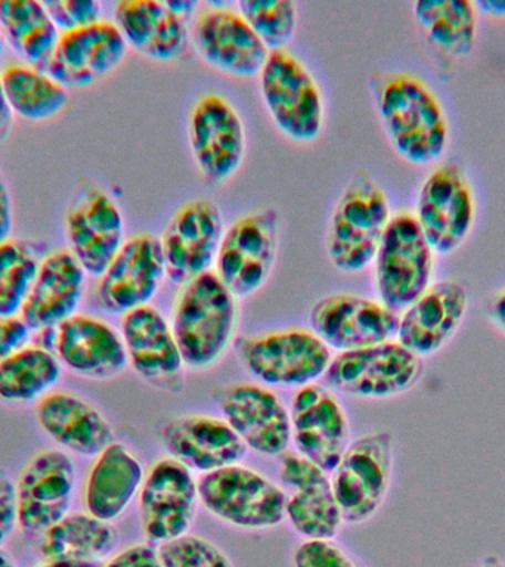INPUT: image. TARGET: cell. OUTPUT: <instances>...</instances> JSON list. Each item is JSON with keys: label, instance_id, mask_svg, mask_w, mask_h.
Masks as SVG:
<instances>
[{"label": "cell", "instance_id": "681fc988", "mask_svg": "<svg viewBox=\"0 0 505 567\" xmlns=\"http://www.w3.org/2000/svg\"><path fill=\"white\" fill-rule=\"evenodd\" d=\"M39 567H100L97 563H79V561H44Z\"/></svg>", "mask_w": 505, "mask_h": 567}, {"label": "cell", "instance_id": "9a60e30c", "mask_svg": "<svg viewBox=\"0 0 505 567\" xmlns=\"http://www.w3.org/2000/svg\"><path fill=\"white\" fill-rule=\"evenodd\" d=\"M309 322L328 349L341 353L396 340L399 315L381 301L343 292L318 300Z\"/></svg>", "mask_w": 505, "mask_h": 567}, {"label": "cell", "instance_id": "d4e9b609", "mask_svg": "<svg viewBox=\"0 0 505 567\" xmlns=\"http://www.w3.org/2000/svg\"><path fill=\"white\" fill-rule=\"evenodd\" d=\"M162 443L167 456L202 474L239 464L248 451L224 419L207 414L173 416L163 425Z\"/></svg>", "mask_w": 505, "mask_h": 567}, {"label": "cell", "instance_id": "6da1fadb", "mask_svg": "<svg viewBox=\"0 0 505 567\" xmlns=\"http://www.w3.org/2000/svg\"><path fill=\"white\" fill-rule=\"evenodd\" d=\"M374 97L384 131L403 159L423 166L442 157L450 123L424 80L410 73L384 75L375 83Z\"/></svg>", "mask_w": 505, "mask_h": 567}, {"label": "cell", "instance_id": "2e32d148", "mask_svg": "<svg viewBox=\"0 0 505 567\" xmlns=\"http://www.w3.org/2000/svg\"><path fill=\"white\" fill-rule=\"evenodd\" d=\"M297 454L331 474L349 446L348 415L339 398L321 384L297 389L290 406Z\"/></svg>", "mask_w": 505, "mask_h": 567}, {"label": "cell", "instance_id": "5bb4252c", "mask_svg": "<svg viewBox=\"0 0 505 567\" xmlns=\"http://www.w3.org/2000/svg\"><path fill=\"white\" fill-rule=\"evenodd\" d=\"M221 419L241 437L247 450L266 456L286 454L291 442L290 412L264 384L233 383L213 392Z\"/></svg>", "mask_w": 505, "mask_h": 567}, {"label": "cell", "instance_id": "d6986e66", "mask_svg": "<svg viewBox=\"0 0 505 567\" xmlns=\"http://www.w3.org/2000/svg\"><path fill=\"white\" fill-rule=\"evenodd\" d=\"M164 277L162 243L150 234L136 235L124 241L102 274L96 288L97 305L111 315L144 308L157 296Z\"/></svg>", "mask_w": 505, "mask_h": 567}, {"label": "cell", "instance_id": "9c48e42d", "mask_svg": "<svg viewBox=\"0 0 505 567\" xmlns=\"http://www.w3.org/2000/svg\"><path fill=\"white\" fill-rule=\"evenodd\" d=\"M421 370V359L392 340L337 353L323 379L328 388L349 396L389 399L415 385Z\"/></svg>", "mask_w": 505, "mask_h": 567}, {"label": "cell", "instance_id": "7402d4cb", "mask_svg": "<svg viewBox=\"0 0 505 567\" xmlns=\"http://www.w3.org/2000/svg\"><path fill=\"white\" fill-rule=\"evenodd\" d=\"M127 49L117 25L101 20L61 33L44 71L66 91L91 87L123 64Z\"/></svg>", "mask_w": 505, "mask_h": 567}, {"label": "cell", "instance_id": "7a4b0ae2", "mask_svg": "<svg viewBox=\"0 0 505 567\" xmlns=\"http://www.w3.org/2000/svg\"><path fill=\"white\" fill-rule=\"evenodd\" d=\"M237 297L215 272L185 284L173 310L172 331L185 368L208 371L233 344L237 328Z\"/></svg>", "mask_w": 505, "mask_h": 567}, {"label": "cell", "instance_id": "f6af8a7d", "mask_svg": "<svg viewBox=\"0 0 505 567\" xmlns=\"http://www.w3.org/2000/svg\"><path fill=\"white\" fill-rule=\"evenodd\" d=\"M13 233V207L12 195L9 189L7 175L0 164V244L12 239Z\"/></svg>", "mask_w": 505, "mask_h": 567}, {"label": "cell", "instance_id": "f907efd6", "mask_svg": "<svg viewBox=\"0 0 505 567\" xmlns=\"http://www.w3.org/2000/svg\"><path fill=\"white\" fill-rule=\"evenodd\" d=\"M478 567H505L503 560H499L496 556H489L485 558V561L482 563Z\"/></svg>", "mask_w": 505, "mask_h": 567}, {"label": "cell", "instance_id": "4316f807", "mask_svg": "<svg viewBox=\"0 0 505 567\" xmlns=\"http://www.w3.org/2000/svg\"><path fill=\"white\" fill-rule=\"evenodd\" d=\"M467 308V290L460 282L433 284L399 317L396 341L420 359L432 357L450 343Z\"/></svg>", "mask_w": 505, "mask_h": 567}, {"label": "cell", "instance_id": "7c38bea8", "mask_svg": "<svg viewBox=\"0 0 505 567\" xmlns=\"http://www.w3.org/2000/svg\"><path fill=\"white\" fill-rule=\"evenodd\" d=\"M69 251L91 277L101 278L124 244V220L113 197L83 181L65 216Z\"/></svg>", "mask_w": 505, "mask_h": 567}, {"label": "cell", "instance_id": "ee69618b", "mask_svg": "<svg viewBox=\"0 0 505 567\" xmlns=\"http://www.w3.org/2000/svg\"><path fill=\"white\" fill-rule=\"evenodd\" d=\"M102 567H162L157 547L153 544H135L114 554Z\"/></svg>", "mask_w": 505, "mask_h": 567}, {"label": "cell", "instance_id": "8992f818", "mask_svg": "<svg viewBox=\"0 0 505 567\" xmlns=\"http://www.w3.org/2000/svg\"><path fill=\"white\" fill-rule=\"evenodd\" d=\"M374 261L380 301L398 315L432 286L433 250L410 213L390 219Z\"/></svg>", "mask_w": 505, "mask_h": 567}, {"label": "cell", "instance_id": "3957f363", "mask_svg": "<svg viewBox=\"0 0 505 567\" xmlns=\"http://www.w3.org/2000/svg\"><path fill=\"white\" fill-rule=\"evenodd\" d=\"M390 221L389 199L370 173H354L332 212L327 235L331 264L358 274L374 261Z\"/></svg>", "mask_w": 505, "mask_h": 567}, {"label": "cell", "instance_id": "7bdbcfd3", "mask_svg": "<svg viewBox=\"0 0 505 567\" xmlns=\"http://www.w3.org/2000/svg\"><path fill=\"white\" fill-rule=\"evenodd\" d=\"M31 330L20 317L0 318V362L29 344Z\"/></svg>", "mask_w": 505, "mask_h": 567}, {"label": "cell", "instance_id": "e0dca14e", "mask_svg": "<svg viewBox=\"0 0 505 567\" xmlns=\"http://www.w3.org/2000/svg\"><path fill=\"white\" fill-rule=\"evenodd\" d=\"M190 38L206 64L238 79L260 75L270 53L241 13L217 3L198 11Z\"/></svg>", "mask_w": 505, "mask_h": 567}, {"label": "cell", "instance_id": "8fae6325", "mask_svg": "<svg viewBox=\"0 0 505 567\" xmlns=\"http://www.w3.org/2000/svg\"><path fill=\"white\" fill-rule=\"evenodd\" d=\"M142 532L162 545L188 534L199 504L197 478L185 465L164 456L151 465L137 495Z\"/></svg>", "mask_w": 505, "mask_h": 567}, {"label": "cell", "instance_id": "4dcf8cb0", "mask_svg": "<svg viewBox=\"0 0 505 567\" xmlns=\"http://www.w3.org/2000/svg\"><path fill=\"white\" fill-rule=\"evenodd\" d=\"M144 478L141 460L123 443H111L89 470L84 486L87 514L106 523L117 520L140 495Z\"/></svg>", "mask_w": 505, "mask_h": 567}, {"label": "cell", "instance_id": "f35d334b", "mask_svg": "<svg viewBox=\"0 0 505 567\" xmlns=\"http://www.w3.org/2000/svg\"><path fill=\"white\" fill-rule=\"evenodd\" d=\"M162 567H234L230 558L212 540L186 534L157 547Z\"/></svg>", "mask_w": 505, "mask_h": 567}, {"label": "cell", "instance_id": "b9f144b4", "mask_svg": "<svg viewBox=\"0 0 505 567\" xmlns=\"http://www.w3.org/2000/svg\"><path fill=\"white\" fill-rule=\"evenodd\" d=\"M18 525L17 483L0 470V549Z\"/></svg>", "mask_w": 505, "mask_h": 567}, {"label": "cell", "instance_id": "f1b7e54d", "mask_svg": "<svg viewBox=\"0 0 505 567\" xmlns=\"http://www.w3.org/2000/svg\"><path fill=\"white\" fill-rule=\"evenodd\" d=\"M35 419L40 429L71 454L93 458L115 442L105 415L73 393H48L35 408Z\"/></svg>", "mask_w": 505, "mask_h": 567}, {"label": "cell", "instance_id": "83f0119b", "mask_svg": "<svg viewBox=\"0 0 505 567\" xmlns=\"http://www.w3.org/2000/svg\"><path fill=\"white\" fill-rule=\"evenodd\" d=\"M86 277L69 250L52 251L40 260L20 318L34 332L60 327L78 312Z\"/></svg>", "mask_w": 505, "mask_h": 567}, {"label": "cell", "instance_id": "30bf717a", "mask_svg": "<svg viewBox=\"0 0 505 567\" xmlns=\"http://www.w3.org/2000/svg\"><path fill=\"white\" fill-rule=\"evenodd\" d=\"M279 217L272 208L244 216L224 234L216 275L237 299L265 286L278 255Z\"/></svg>", "mask_w": 505, "mask_h": 567}, {"label": "cell", "instance_id": "f546056e", "mask_svg": "<svg viewBox=\"0 0 505 567\" xmlns=\"http://www.w3.org/2000/svg\"><path fill=\"white\" fill-rule=\"evenodd\" d=\"M114 17L127 47L150 60L175 61L188 47V21L167 2L123 0L115 7Z\"/></svg>", "mask_w": 505, "mask_h": 567}, {"label": "cell", "instance_id": "ac0fdd59", "mask_svg": "<svg viewBox=\"0 0 505 567\" xmlns=\"http://www.w3.org/2000/svg\"><path fill=\"white\" fill-rule=\"evenodd\" d=\"M224 217L210 199H194L185 204L168 221L162 239L166 277L177 286H185L208 272L216 261Z\"/></svg>", "mask_w": 505, "mask_h": 567}, {"label": "cell", "instance_id": "f5cc1de1", "mask_svg": "<svg viewBox=\"0 0 505 567\" xmlns=\"http://www.w3.org/2000/svg\"><path fill=\"white\" fill-rule=\"evenodd\" d=\"M3 49H4V39H3V34H2V29H0V56H2Z\"/></svg>", "mask_w": 505, "mask_h": 567}, {"label": "cell", "instance_id": "484cf974", "mask_svg": "<svg viewBox=\"0 0 505 567\" xmlns=\"http://www.w3.org/2000/svg\"><path fill=\"white\" fill-rule=\"evenodd\" d=\"M55 354L61 365L84 379H115L128 367L122 334L92 315L75 313L56 328Z\"/></svg>", "mask_w": 505, "mask_h": 567}, {"label": "cell", "instance_id": "d6a6232c", "mask_svg": "<svg viewBox=\"0 0 505 567\" xmlns=\"http://www.w3.org/2000/svg\"><path fill=\"white\" fill-rule=\"evenodd\" d=\"M117 532L91 514H66L40 543L44 561L97 563L114 551Z\"/></svg>", "mask_w": 505, "mask_h": 567}, {"label": "cell", "instance_id": "8d00e7d4", "mask_svg": "<svg viewBox=\"0 0 505 567\" xmlns=\"http://www.w3.org/2000/svg\"><path fill=\"white\" fill-rule=\"evenodd\" d=\"M40 260L25 243L0 244V318H18L38 275Z\"/></svg>", "mask_w": 505, "mask_h": 567}, {"label": "cell", "instance_id": "e575fe53", "mask_svg": "<svg viewBox=\"0 0 505 567\" xmlns=\"http://www.w3.org/2000/svg\"><path fill=\"white\" fill-rule=\"evenodd\" d=\"M4 96L12 114L31 123H43L64 113L69 91L44 70L12 64L0 73Z\"/></svg>", "mask_w": 505, "mask_h": 567}, {"label": "cell", "instance_id": "ab89813d", "mask_svg": "<svg viewBox=\"0 0 505 567\" xmlns=\"http://www.w3.org/2000/svg\"><path fill=\"white\" fill-rule=\"evenodd\" d=\"M43 3L53 24L62 33L101 21V4L95 0H51Z\"/></svg>", "mask_w": 505, "mask_h": 567}, {"label": "cell", "instance_id": "52a82bcc", "mask_svg": "<svg viewBox=\"0 0 505 567\" xmlns=\"http://www.w3.org/2000/svg\"><path fill=\"white\" fill-rule=\"evenodd\" d=\"M392 473L393 443L389 433L365 434L349 443L330 474L344 523L361 525L375 516L388 496Z\"/></svg>", "mask_w": 505, "mask_h": 567}, {"label": "cell", "instance_id": "603a6c76", "mask_svg": "<svg viewBox=\"0 0 505 567\" xmlns=\"http://www.w3.org/2000/svg\"><path fill=\"white\" fill-rule=\"evenodd\" d=\"M286 492V517L305 539H334L343 526L330 474L297 454L286 452L279 465Z\"/></svg>", "mask_w": 505, "mask_h": 567}, {"label": "cell", "instance_id": "74e56055", "mask_svg": "<svg viewBox=\"0 0 505 567\" xmlns=\"http://www.w3.org/2000/svg\"><path fill=\"white\" fill-rule=\"evenodd\" d=\"M238 12L269 52L286 51L297 30V4L291 0H241Z\"/></svg>", "mask_w": 505, "mask_h": 567}, {"label": "cell", "instance_id": "7dc6e473", "mask_svg": "<svg viewBox=\"0 0 505 567\" xmlns=\"http://www.w3.org/2000/svg\"><path fill=\"white\" fill-rule=\"evenodd\" d=\"M491 319L496 327L505 334V290L499 292L498 297L491 306Z\"/></svg>", "mask_w": 505, "mask_h": 567}, {"label": "cell", "instance_id": "bcb514c9", "mask_svg": "<svg viewBox=\"0 0 505 567\" xmlns=\"http://www.w3.org/2000/svg\"><path fill=\"white\" fill-rule=\"evenodd\" d=\"M13 114L4 96L2 80H0V144L8 140L12 131Z\"/></svg>", "mask_w": 505, "mask_h": 567}, {"label": "cell", "instance_id": "1f68e13d", "mask_svg": "<svg viewBox=\"0 0 505 567\" xmlns=\"http://www.w3.org/2000/svg\"><path fill=\"white\" fill-rule=\"evenodd\" d=\"M0 29L24 64L40 70L47 69L61 35L38 0H0Z\"/></svg>", "mask_w": 505, "mask_h": 567}, {"label": "cell", "instance_id": "5b68a950", "mask_svg": "<svg viewBox=\"0 0 505 567\" xmlns=\"http://www.w3.org/2000/svg\"><path fill=\"white\" fill-rule=\"evenodd\" d=\"M197 485L199 504L230 526L265 530L286 518L282 487L241 463L202 474Z\"/></svg>", "mask_w": 505, "mask_h": 567}, {"label": "cell", "instance_id": "ffe728a7", "mask_svg": "<svg viewBox=\"0 0 505 567\" xmlns=\"http://www.w3.org/2000/svg\"><path fill=\"white\" fill-rule=\"evenodd\" d=\"M189 144L195 163L212 184L229 179L246 155V132L228 100L217 93L199 97L189 114Z\"/></svg>", "mask_w": 505, "mask_h": 567}, {"label": "cell", "instance_id": "60d3db41", "mask_svg": "<svg viewBox=\"0 0 505 567\" xmlns=\"http://www.w3.org/2000/svg\"><path fill=\"white\" fill-rule=\"evenodd\" d=\"M295 567H358L332 539H305L292 556Z\"/></svg>", "mask_w": 505, "mask_h": 567}, {"label": "cell", "instance_id": "cb8c5ba5", "mask_svg": "<svg viewBox=\"0 0 505 567\" xmlns=\"http://www.w3.org/2000/svg\"><path fill=\"white\" fill-rule=\"evenodd\" d=\"M122 337L128 365L153 388L168 393L184 389L185 363L172 327L153 306L123 315Z\"/></svg>", "mask_w": 505, "mask_h": 567}, {"label": "cell", "instance_id": "ba28073f", "mask_svg": "<svg viewBox=\"0 0 505 567\" xmlns=\"http://www.w3.org/2000/svg\"><path fill=\"white\" fill-rule=\"evenodd\" d=\"M260 91L270 117L284 135L313 142L323 126V102L317 80L288 51L269 53L260 73Z\"/></svg>", "mask_w": 505, "mask_h": 567}, {"label": "cell", "instance_id": "d590c367", "mask_svg": "<svg viewBox=\"0 0 505 567\" xmlns=\"http://www.w3.org/2000/svg\"><path fill=\"white\" fill-rule=\"evenodd\" d=\"M62 374L60 359L52 350L29 346L0 362V399L29 403L47 396Z\"/></svg>", "mask_w": 505, "mask_h": 567}, {"label": "cell", "instance_id": "44dd1931", "mask_svg": "<svg viewBox=\"0 0 505 567\" xmlns=\"http://www.w3.org/2000/svg\"><path fill=\"white\" fill-rule=\"evenodd\" d=\"M75 489L73 460L47 450L29 461L17 482L18 525L27 534H44L70 514Z\"/></svg>", "mask_w": 505, "mask_h": 567}, {"label": "cell", "instance_id": "277c9868", "mask_svg": "<svg viewBox=\"0 0 505 567\" xmlns=\"http://www.w3.org/2000/svg\"><path fill=\"white\" fill-rule=\"evenodd\" d=\"M244 370L265 385L301 389L323 379L331 350L312 331L288 328L235 341Z\"/></svg>", "mask_w": 505, "mask_h": 567}, {"label": "cell", "instance_id": "c3c4849f", "mask_svg": "<svg viewBox=\"0 0 505 567\" xmlns=\"http://www.w3.org/2000/svg\"><path fill=\"white\" fill-rule=\"evenodd\" d=\"M474 7L486 16L505 18V0H481Z\"/></svg>", "mask_w": 505, "mask_h": 567}, {"label": "cell", "instance_id": "816d5d0a", "mask_svg": "<svg viewBox=\"0 0 505 567\" xmlns=\"http://www.w3.org/2000/svg\"><path fill=\"white\" fill-rule=\"evenodd\" d=\"M0 567H17L12 558L7 553H3L2 549H0Z\"/></svg>", "mask_w": 505, "mask_h": 567}, {"label": "cell", "instance_id": "836d02e7", "mask_svg": "<svg viewBox=\"0 0 505 567\" xmlns=\"http://www.w3.org/2000/svg\"><path fill=\"white\" fill-rule=\"evenodd\" d=\"M414 17L425 40L439 53L467 56L476 42L477 9L468 0H420Z\"/></svg>", "mask_w": 505, "mask_h": 567}, {"label": "cell", "instance_id": "4fadbf2b", "mask_svg": "<svg viewBox=\"0 0 505 567\" xmlns=\"http://www.w3.org/2000/svg\"><path fill=\"white\" fill-rule=\"evenodd\" d=\"M474 216L473 189L458 166L445 164L430 173L420 189L415 219L433 252L445 256L458 250Z\"/></svg>", "mask_w": 505, "mask_h": 567}]
</instances>
